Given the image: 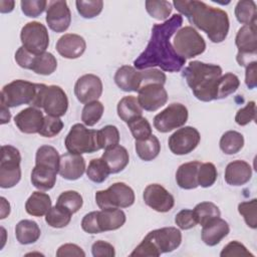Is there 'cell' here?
<instances>
[{
    "label": "cell",
    "mask_w": 257,
    "mask_h": 257,
    "mask_svg": "<svg viewBox=\"0 0 257 257\" xmlns=\"http://www.w3.org/2000/svg\"><path fill=\"white\" fill-rule=\"evenodd\" d=\"M183 24L181 14H174L163 23L152 28L150 41L145 50L134 61V67L140 70L160 67L164 71L177 72L182 69L186 59L181 57L171 43V37Z\"/></svg>",
    "instance_id": "6da1fadb"
},
{
    "label": "cell",
    "mask_w": 257,
    "mask_h": 257,
    "mask_svg": "<svg viewBox=\"0 0 257 257\" xmlns=\"http://www.w3.org/2000/svg\"><path fill=\"white\" fill-rule=\"evenodd\" d=\"M172 4L182 15L187 17L191 24L204 31L212 42L220 43L226 39L230 22L228 14L224 10L197 0H177Z\"/></svg>",
    "instance_id": "7a4b0ae2"
},
{
    "label": "cell",
    "mask_w": 257,
    "mask_h": 257,
    "mask_svg": "<svg viewBox=\"0 0 257 257\" xmlns=\"http://www.w3.org/2000/svg\"><path fill=\"white\" fill-rule=\"evenodd\" d=\"M222 72L217 64L194 60L185 67L183 76L196 98L207 102L216 99V86Z\"/></svg>",
    "instance_id": "3957f363"
},
{
    "label": "cell",
    "mask_w": 257,
    "mask_h": 257,
    "mask_svg": "<svg viewBox=\"0 0 257 257\" xmlns=\"http://www.w3.org/2000/svg\"><path fill=\"white\" fill-rule=\"evenodd\" d=\"M182 243V233L176 227H164L147 234L131 256L158 257L176 250Z\"/></svg>",
    "instance_id": "277c9868"
},
{
    "label": "cell",
    "mask_w": 257,
    "mask_h": 257,
    "mask_svg": "<svg viewBox=\"0 0 257 257\" xmlns=\"http://www.w3.org/2000/svg\"><path fill=\"white\" fill-rule=\"evenodd\" d=\"M33 107L43 108L46 114L62 116L68 108V98L65 91L58 85L37 83V92L32 103Z\"/></svg>",
    "instance_id": "5b68a950"
},
{
    "label": "cell",
    "mask_w": 257,
    "mask_h": 257,
    "mask_svg": "<svg viewBox=\"0 0 257 257\" xmlns=\"http://www.w3.org/2000/svg\"><path fill=\"white\" fill-rule=\"evenodd\" d=\"M68 153L91 154L100 150L97 140V131L87 128L82 123H75L71 126L64 141Z\"/></svg>",
    "instance_id": "8992f818"
},
{
    "label": "cell",
    "mask_w": 257,
    "mask_h": 257,
    "mask_svg": "<svg viewBox=\"0 0 257 257\" xmlns=\"http://www.w3.org/2000/svg\"><path fill=\"white\" fill-rule=\"evenodd\" d=\"M95 203L100 210L110 208H127L135 203L134 190L122 182L113 183L106 190L95 193Z\"/></svg>",
    "instance_id": "52a82bcc"
},
{
    "label": "cell",
    "mask_w": 257,
    "mask_h": 257,
    "mask_svg": "<svg viewBox=\"0 0 257 257\" xmlns=\"http://www.w3.org/2000/svg\"><path fill=\"white\" fill-rule=\"evenodd\" d=\"M21 155L18 149L5 145L1 147L0 187L9 189L17 185L21 179Z\"/></svg>",
    "instance_id": "ba28073f"
},
{
    "label": "cell",
    "mask_w": 257,
    "mask_h": 257,
    "mask_svg": "<svg viewBox=\"0 0 257 257\" xmlns=\"http://www.w3.org/2000/svg\"><path fill=\"white\" fill-rule=\"evenodd\" d=\"M37 92V83L23 79H16L4 85L1 90V102L8 107L22 104L32 105Z\"/></svg>",
    "instance_id": "9c48e42d"
},
{
    "label": "cell",
    "mask_w": 257,
    "mask_h": 257,
    "mask_svg": "<svg viewBox=\"0 0 257 257\" xmlns=\"http://www.w3.org/2000/svg\"><path fill=\"white\" fill-rule=\"evenodd\" d=\"M173 47L181 57L187 59L202 54L206 49V42L194 27L185 26L177 31Z\"/></svg>",
    "instance_id": "30bf717a"
},
{
    "label": "cell",
    "mask_w": 257,
    "mask_h": 257,
    "mask_svg": "<svg viewBox=\"0 0 257 257\" xmlns=\"http://www.w3.org/2000/svg\"><path fill=\"white\" fill-rule=\"evenodd\" d=\"M256 23L243 25L237 32L235 44L238 48L236 60L240 66H246L256 61L257 52V26Z\"/></svg>",
    "instance_id": "8fae6325"
},
{
    "label": "cell",
    "mask_w": 257,
    "mask_h": 257,
    "mask_svg": "<svg viewBox=\"0 0 257 257\" xmlns=\"http://www.w3.org/2000/svg\"><path fill=\"white\" fill-rule=\"evenodd\" d=\"M22 46L33 54L39 55L46 51L49 45V35L45 25L32 21L26 23L20 32Z\"/></svg>",
    "instance_id": "7c38bea8"
},
{
    "label": "cell",
    "mask_w": 257,
    "mask_h": 257,
    "mask_svg": "<svg viewBox=\"0 0 257 257\" xmlns=\"http://www.w3.org/2000/svg\"><path fill=\"white\" fill-rule=\"evenodd\" d=\"M187 107L179 102L169 104L154 117V126L160 133H169L182 127L188 120Z\"/></svg>",
    "instance_id": "4fadbf2b"
},
{
    "label": "cell",
    "mask_w": 257,
    "mask_h": 257,
    "mask_svg": "<svg viewBox=\"0 0 257 257\" xmlns=\"http://www.w3.org/2000/svg\"><path fill=\"white\" fill-rule=\"evenodd\" d=\"M201 140L200 133L193 126H182L168 140L170 151L177 156H183L193 152Z\"/></svg>",
    "instance_id": "5bb4252c"
},
{
    "label": "cell",
    "mask_w": 257,
    "mask_h": 257,
    "mask_svg": "<svg viewBox=\"0 0 257 257\" xmlns=\"http://www.w3.org/2000/svg\"><path fill=\"white\" fill-rule=\"evenodd\" d=\"M45 20L52 31L56 33L66 31L71 23V12L67 2L63 0L48 1Z\"/></svg>",
    "instance_id": "9a60e30c"
},
{
    "label": "cell",
    "mask_w": 257,
    "mask_h": 257,
    "mask_svg": "<svg viewBox=\"0 0 257 257\" xmlns=\"http://www.w3.org/2000/svg\"><path fill=\"white\" fill-rule=\"evenodd\" d=\"M138 101L147 111H156L168 101V92L161 83H148L138 91Z\"/></svg>",
    "instance_id": "2e32d148"
},
{
    "label": "cell",
    "mask_w": 257,
    "mask_h": 257,
    "mask_svg": "<svg viewBox=\"0 0 257 257\" xmlns=\"http://www.w3.org/2000/svg\"><path fill=\"white\" fill-rule=\"evenodd\" d=\"M143 199L147 206L160 213L169 212L175 205L173 195L160 184L148 185L144 190Z\"/></svg>",
    "instance_id": "e0dca14e"
},
{
    "label": "cell",
    "mask_w": 257,
    "mask_h": 257,
    "mask_svg": "<svg viewBox=\"0 0 257 257\" xmlns=\"http://www.w3.org/2000/svg\"><path fill=\"white\" fill-rule=\"evenodd\" d=\"M101 79L92 73H87L80 76L74 85V94L77 100L81 103H87L97 100L102 93Z\"/></svg>",
    "instance_id": "ac0fdd59"
},
{
    "label": "cell",
    "mask_w": 257,
    "mask_h": 257,
    "mask_svg": "<svg viewBox=\"0 0 257 257\" xmlns=\"http://www.w3.org/2000/svg\"><path fill=\"white\" fill-rule=\"evenodd\" d=\"M44 120L43 112L36 107L29 106L14 116L15 125L24 134H39Z\"/></svg>",
    "instance_id": "d6986e66"
},
{
    "label": "cell",
    "mask_w": 257,
    "mask_h": 257,
    "mask_svg": "<svg viewBox=\"0 0 257 257\" xmlns=\"http://www.w3.org/2000/svg\"><path fill=\"white\" fill-rule=\"evenodd\" d=\"M84 158L79 154L65 153L60 156L58 174L65 180L75 181L85 172Z\"/></svg>",
    "instance_id": "ffe728a7"
},
{
    "label": "cell",
    "mask_w": 257,
    "mask_h": 257,
    "mask_svg": "<svg viewBox=\"0 0 257 257\" xmlns=\"http://www.w3.org/2000/svg\"><path fill=\"white\" fill-rule=\"evenodd\" d=\"M86 48L84 38L78 34L66 33L56 42L57 52L64 58L75 59L80 57Z\"/></svg>",
    "instance_id": "44dd1931"
},
{
    "label": "cell",
    "mask_w": 257,
    "mask_h": 257,
    "mask_svg": "<svg viewBox=\"0 0 257 257\" xmlns=\"http://www.w3.org/2000/svg\"><path fill=\"white\" fill-rule=\"evenodd\" d=\"M114 82L125 92H138L143 83V71L131 65H122L115 71Z\"/></svg>",
    "instance_id": "7402d4cb"
},
{
    "label": "cell",
    "mask_w": 257,
    "mask_h": 257,
    "mask_svg": "<svg viewBox=\"0 0 257 257\" xmlns=\"http://www.w3.org/2000/svg\"><path fill=\"white\" fill-rule=\"evenodd\" d=\"M201 237L203 242L208 246L219 244L230 232L228 223L220 217L214 218L202 226Z\"/></svg>",
    "instance_id": "603a6c76"
},
{
    "label": "cell",
    "mask_w": 257,
    "mask_h": 257,
    "mask_svg": "<svg viewBox=\"0 0 257 257\" xmlns=\"http://www.w3.org/2000/svg\"><path fill=\"white\" fill-rule=\"evenodd\" d=\"M252 177L251 166L242 160L229 163L225 169L224 179L228 185L242 186L248 183Z\"/></svg>",
    "instance_id": "cb8c5ba5"
},
{
    "label": "cell",
    "mask_w": 257,
    "mask_h": 257,
    "mask_svg": "<svg viewBox=\"0 0 257 257\" xmlns=\"http://www.w3.org/2000/svg\"><path fill=\"white\" fill-rule=\"evenodd\" d=\"M126 217L119 208H110L97 211V222L100 232L113 231L123 226Z\"/></svg>",
    "instance_id": "d4e9b609"
},
{
    "label": "cell",
    "mask_w": 257,
    "mask_h": 257,
    "mask_svg": "<svg viewBox=\"0 0 257 257\" xmlns=\"http://www.w3.org/2000/svg\"><path fill=\"white\" fill-rule=\"evenodd\" d=\"M101 158L107 164L110 174H117L121 172L130 162V156L126 149L120 145L104 150Z\"/></svg>",
    "instance_id": "484cf974"
},
{
    "label": "cell",
    "mask_w": 257,
    "mask_h": 257,
    "mask_svg": "<svg viewBox=\"0 0 257 257\" xmlns=\"http://www.w3.org/2000/svg\"><path fill=\"white\" fill-rule=\"evenodd\" d=\"M201 163L199 161L182 164L176 172V182L184 190H192L198 187L197 175Z\"/></svg>",
    "instance_id": "4316f807"
},
{
    "label": "cell",
    "mask_w": 257,
    "mask_h": 257,
    "mask_svg": "<svg viewBox=\"0 0 257 257\" xmlns=\"http://www.w3.org/2000/svg\"><path fill=\"white\" fill-rule=\"evenodd\" d=\"M57 171L48 167L35 165L31 172V183L40 191L51 190L56 183Z\"/></svg>",
    "instance_id": "83f0119b"
},
{
    "label": "cell",
    "mask_w": 257,
    "mask_h": 257,
    "mask_svg": "<svg viewBox=\"0 0 257 257\" xmlns=\"http://www.w3.org/2000/svg\"><path fill=\"white\" fill-rule=\"evenodd\" d=\"M51 199L48 194L35 191L33 192L25 203L26 212L34 217H42L51 208Z\"/></svg>",
    "instance_id": "f1b7e54d"
},
{
    "label": "cell",
    "mask_w": 257,
    "mask_h": 257,
    "mask_svg": "<svg viewBox=\"0 0 257 257\" xmlns=\"http://www.w3.org/2000/svg\"><path fill=\"white\" fill-rule=\"evenodd\" d=\"M40 234L39 226L32 220H21L15 227L16 239L22 245L35 243L39 239Z\"/></svg>",
    "instance_id": "f546056e"
},
{
    "label": "cell",
    "mask_w": 257,
    "mask_h": 257,
    "mask_svg": "<svg viewBox=\"0 0 257 257\" xmlns=\"http://www.w3.org/2000/svg\"><path fill=\"white\" fill-rule=\"evenodd\" d=\"M116 110L119 118L126 123L143 114V108L141 107L138 98L134 95L123 96L118 101Z\"/></svg>",
    "instance_id": "4dcf8cb0"
},
{
    "label": "cell",
    "mask_w": 257,
    "mask_h": 257,
    "mask_svg": "<svg viewBox=\"0 0 257 257\" xmlns=\"http://www.w3.org/2000/svg\"><path fill=\"white\" fill-rule=\"evenodd\" d=\"M135 149L140 159L145 162H150L159 156L161 152V144L159 139L152 135L146 140L136 141Z\"/></svg>",
    "instance_id": "1f68e13d"
},
{
    "label": "cell",
    "mask_w": 257,
    "mask_h": 257,
    "mask_svg": "<svg viewBox=\"0 0 257 257\" xmlns=\"http://www.w3.org/2000/svg\"><path fill=\"white\" fill-rule=\"evenodd\" d=\"M60 156L57 150L51 146L43 145L39 147L35 155V165L48 167L58 172Z\"/></svg>",
    "instance_id": "d6a6232c"
},
{
    "label": "cell",
    "mask_w": 257,
    "mask_h": 257,
    "mask_svg": "<svg viewBox=\"0 0 257 257\" xmlns=\"http://www.w3.org/2000/svg\"><path fill=\"white\" fill-rule=\"evenodd\" d=\"M220 149L226 155H235L244 147V137L236 131H228L220 139Z\"/></svg>",
    "instance_id": "836d02e7"
},
{
    "label": "cell",
    "mask_w": 257,
    "mask_h": 257,
    "mask_svg": "<svg viewBox=\"0 0 257 257\" xmlns=\"http://www.w3.org/2000/svg\"><path fill=\"white\" fill-rule=\"evenodd\" d=\"M236 19L244 24H252L257 22V6L253 0L238 1L235 6Z\"/></svg>",
    "instance_id": "e575fe53"
},
{
    "label": "cell",
    "mask_w": 257,
    "mask_h": 257,
    "mask_svg": "<svg viewBox=\"0 0 257 257\" xmlns=\"http://www.w3.org/2000/svg\"><path fill=\"white\" fill-rule=\"evenodd\" d=\"M240 85L238 76L232 72H227L218 79L216 86V99H222L234 93Z\"/></svg>",
    "instance_id": "d590c367"
},
{
    "label": "cell",
    "mask_w": 257,
    "mask_h": 257,
    "mask_svg": "<svg viewBox=\"0 0 257 257\" xmlns=\"http://www.w3.org/2000/svg\"><path fill=\"white\" fill-rule=\"evenodd\" d=\"M85 172L87 178L96 184L104 182L110 174L109 168L102 158L92 159L89 162Z\"/></svg>",
    "instance_id": "8d00e7d4"
},
{
    "label": "cell",
    "mask_w": 257,
    "mask_h": 257,
    "mask_svg": "<svg viewBox=\"0 0 257 257\" xmlns=\"http://www.w3.org/2000/svg\"><path fill=\"white\" fill-rule=\"evenodd\" d=\"M72 214L65 208L55 205L45 215V222L52 228H63L67 226L71 220Z\"/></svg>",
    "instance_id": "74e56055"
},
{
    "label": "cell",
    "mask_w": 257,
    "mask_h": 257,
    "mask_svg": "<svg viewBox=\"0 0 257 257\" xmlns=\"http://www.w3.org/2000/svg\"><path fill=\"white\" fill-rule=\"evenodd\" d=\"M57 68V60L55 56L50 52H43L39 55H36L32 70L41 75H50Z\"/></svg>",
    "instance_id": "f35d334b"
},
{
    "label": "cell",
    "mask_w": 257,
    "mask_h": 257,
    "mask_svg": "<svg viewBox=\"0 0 257 257\" xmlns=\"http://www.w3.org/2000/svg\"><path fill=\"white\" fill-rule=\"evenodd\" d=\"M193 213L197 220V223L203 226L210 220L220 217L221 212L217 205L212 202H201L195 206Z\"/></svg>",
    "instance_id": "ab89813d"
},
{
    "label": "cell",
    "mask_w": 257,
    "mask_h": 257,
    "mask_svg": "<svg viewBox=\"0 0 257 257\" xmlns=\"http://www.w3.org/2000/svg\"><path fill=\"white\" fill-rule=\"evenodd\" d=\"M104 111L103 104L98 100H93L84 104L81 111V120L86 126H93L101 118Z\"/></svg>",
    "instance_id": "60d3db41"
},
{
    "label": "cell",
    "mask_w": 257,
    "mask_h": 257,
    "mask_svg": "<svg viewBox=\"0 0 257 257\" xmlns=\"http://www.w3.org/2000/svg\"><path fill=\"white\" fill-rule=\"evenodd\" d=\"M147 12L157 20H167L172 13V3L165 0H148L145 2Z\"/></svg>",
    "instance_id": "b9f144b4"
},
{
    "label": "cell",
    "mask_w": 257,
    "mask_h": 257,
    "mask_svg": "<svg viewBox=\"0 0 257 257\" xmlns=\"http://www.w3.org/2000/svg\"><path fill=\"white\" fill-rule=\"evenodd\" d=\"M83 199L82 196L76 191H65L62 192L57 198L56 205H59L69 211L71 214L78 212V210L82 207Z\"/></svg>",
    "instance_id": "7bdbcfd3"
},
{
    "label": "cell",
    "mask_w": 257,
    "mask_h": 257,
    "mask_svg": "<svg viewBox=\"0 0 257 257\" xmlns=\"http://www.w3.org/2000/svg\"><path fill=\"white\" fill-rule=\"evenodd\" d=\"M97 140L100 150L112 148L119 143V132L114 125H105L97 131Z\"/></svg>",
    "instance_id": "ee69618b"
},
{
    "label": "cell",
    "mask_w": 257,
    "mask_h": 257,
    "mask_svg": "<svg viewBox=\"0 0 257 257\" xmlns=\"http://www.w3.org/2000/svg\"><path fill=\"white\" fill-rule=\"evenodd\" d=\"M127 126L136 141H142L152 136V126L146 117L138 116L133 120L128 121Z\"/></svg>",
    "instance_id": "f6af8a7d"
},
{
    "label": "cell",
    "mask_w": 257,
    "mask_h": 257,
    "mask_svg": "<svg viewBox=\"0 0 257 257\" xmlns=\"http://www.w3.org/2000/svg\"><path fill=\"white\" fill-rule=\"evenodd\" d=\"M217 177L218 172L213 163H201L197 175L198 186H201L202 188H209L214 185Z\"/></svg>",
    "instance_id": "bcb514c9"
},
{
    "label": "cell",
    "mask_w": 257,
    "mask_h": 257,
    "mask_svg": "<svg viewBox=\"0 0 257 257\" xmlns=\"http://www.w3.org/2000/svg\"><path fill=\"white\" fill-rule=\"evenodd\" d=\"M75 5L79 15L85 19H91L97 16L103 8V2L101 0H77Z\"/></svg>",
    "instance_id": "7dc6e473"
},
{
    "label": "cell",
    "mask_w": 257,
    "mask_h": 257,
    "mask_svg": "<svg viewBox=\"0 0 257 257\" xmlns=\"http://www.w3.org/2000/svg\"><path fill=\"white\" fill-rule=\"evenodd\" d=\"M257 200L252 199L250 201L241 202L238 205V212L244 218L245 223L252 229L257 228Z\"/></svg>",
    "instance_id": "c3c4849f"
},
{
    "label": "cell",
    "mask_w": 257,
    "mask_h": 257,
    "mask_svg": "<svg viewBox=\"0 0 257 257\" xmlns=\"http://www.w3.org/2000/svg\"><path fill=\"white\" fill-rule=\"evenodd\" d=\"M63 128V121L58 116L48 115L44 116L42 127L39 132L41 137L45 138H53L57 136Z\"/></svg>",
    "instance_id": "681fc988"
},
{
    "label": "cell",
    "mask_w": 257,
    "mask_h": 257,
    "mask_svg": "<svg viewBox=\"0 0 257 257\" xmlns=\"http://www.w3.org/2000/svg\"><path fill=\"white\" fill-rule=\"evenodd\" d=\"M45 0H22L20 2L21 10L27 17H38L47 7Z\"/></svg>",
    "instance_id": "f907efd6"
},
{
    "label": "cell",
    "mask_w": 257,
    "mask_h": 257,
    "mask_svg": "<svg viewBox=\"0 0 257 257\" xmlns=\"http://www.w3.org/2000/svg\"><path fill=\"white\" fill-rule=\"evenodd\" d=\"M255 119H256V103L253 100L248 101L244 107L238 109L235 115L236 123L241 126H244Z\"/></svg>",
    "instance_id": "816d5d0a"
},
{
    "label": "cell",
    "mask_w": 257,
    "mask_h": 257,
    "mask_svg": "<svg viewBox=\"0 0 257 257\" xmlns=\"http://www.w3.org/2000/svg\"><path fill=\"white\" fill-rule=\"evenodd\" d=\"M221 257H254L247 248L238 241H231L228 243L220 253Z\"/></svg>",
    "instance_id": "f5cc1de1"
},
{
    "label": "cell",
    "mask_w": 257,
    "mask_h": 257,
    "mask_svg": "<svg viewBox=\"0 0 257 257\" xmlns=\"http://www.w3.org/2000/svg\"><path fill=\"white\" fill-rule=\"evenodd\" d=\"M175 223L182 230H189L198 224L193 210L190 209L181 210L175 217Z\"/></svg>",
    "instance_id": "db71d44e"
},
{
    "label": "cell",
    "mask_w": 257,
    "mask_h": 257,
    "mask_svg": "<svg viewBox=\"0 0 257 257\" xmlns=\"http://www.w3.org/2000/svg\"><path fill=\"white\" fill-rule=\"evenodd\" d=\"M36 57V54L28 51L24 46H20L15 52V61L16 63L25 69L32 70L33 62Z\"/></svg>",
    "instance_id": "11a10c76"
},
{
    "label": "cell",
    "mask_w": 257,
    "mask_h": 257,
    "mask_svg": "<svg viewBox=\"0 0 257 257\" xmlns=\"http://www.w3.org/2000/svg\"><path fill=\"white\" fill-rule=\"evenodd\" d=\"M91 253L94 257H113L115 255L114 247L105 241L98 240L91 246Z\"/></svg>",
    "instance_id": "9f6ffc18"
},
{
    "label": "cell",
    "mask_w": 257,
    "mask_h": 257,
    "mask_svg": "<svg viewBox=\"0 0 257 257\" xmlns=\"http://www.w3.org/2000/svg\"><path fill=\"white\" fill-rule=\"evenodd\" d=\"M81 228L84 232L88 234H98L101 233L97 222V211H92L86 214L81 221Z\"/></svg>",
    "instance_id": "6f0895ef"
},
{
    "label": "cell",
    "mask_w": 257,
    "mask_h": 257,
    "mask_svg": "<svg viewBox=\"0 0 257 257\" xmlns=\"http://www.w3.org/2000/svg\"><path fill=\"white\" fill-rule=\"evenodd\" d=\"M56 256L57 257H84L85 253L84 251L76 244L72 243H66L61 245L57 251H56Z\"/></svg>",
    "instance_id": "680465c9"
},
{
    "label": "cell",
    "mask_w": 257,
    "mask_h": 257,
    "mask_svg": "<svg viewBox=\"0 0 257 257\" xmlns=\"http://www.w3.org/2000/svg\"><path fill=\"white\" fill-rule=\"evenodd\" d=\"M245 67V83L249 89H253L257 85V62L252 61Z\"/></svg>",
    "instance_id": "91938a15"
},
{
    "label": "cell",
    "mask_w": 257,
    "mask_h": 257,
    "mask_svg": "<svg viewBox=\"0 0 257 257\" xmlns=\"http://www.w3.org/2000/svg\"><path fill=\"white\" fill-rule=\"evenodd\" d=\"M11 118V113L9 111V107L1 102V124H5L10 121Z\"/></svg>",
    "instance_id": "94428289"
},
{
    "label": "cell",
    "mask_w": 257,
    "mask_h": 257,
    "mask_svg": "<svg viewBox=\"0 0 257 257\" xmlns=\"http://www.w3.org/2000/svg\"><path fill=\"white\" fill-rule=\"evenodd\" d=\"M15 2L14 1H6L1 0L0 1V12L1 13H10L14 9Z\"/></svg>",
    "instance_id": "6125c7cd"
},
{
    "label": "cell",
    "mask_w": 257,
    "mask_h": 257,
    "mask_svg": "<svg viewBox=\"0 0 257 257\" xmlns=\"http://www.w3.org/2000/svg\"><path fill=\"white\" fill-rule=\"evenodd\" d=\"M0 201H1V216H0V219H5L10 214V204L8 203V201L4 197H1Z\"/></svg>",
    "instance_id": "be15d7a7"
},
{
    "label": "cell",
    "mask_w": 257,
    "mask_h": 257,
    "mask_svg": "<svg viewBox=\"0 0 257 257\" xmlns=\"http://www.w3.org/2000/svg\"><path fill=\"white\" fill-rule=\"evenodd\" d=\"M1 232H2V235H3V237H2V245H1V248H3V246H4V244H5V235H6L5 229H4L3 227H1Z\"/></svg>",
    "instance_id": "e7e4bbea"
}]
</instances>
